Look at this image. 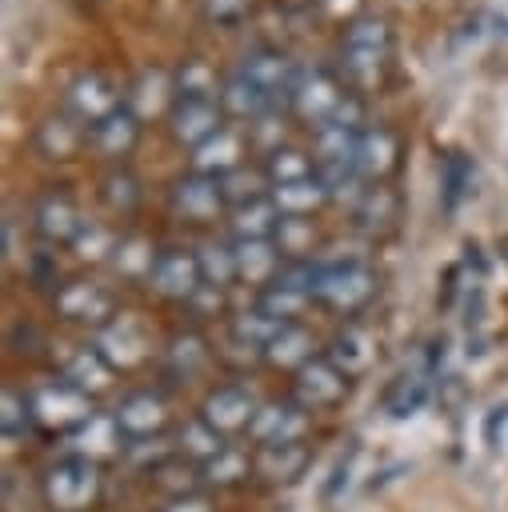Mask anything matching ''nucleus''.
<instances>
[{"label": "nucleus", "instance_id": "nucleus-1", "mask_svg": "<svg viewBox=\"0 0 508 512\" xmlns=\"http://www.w3.org/2000/svg\"><path fill=\"white\" fill-rule=\"evenodd\" d=\"M104 492L100 464L88 456H64L40 476V496L52 512H88Z\"/></svg>", "mask_w": 508, "mask_h": 512}, {"label": "nucleus", "instance_id": "nucleus-2", "mask_svg": "<svg viewBox=\"0 0 508 512\" xmlns=\"http://www.w3.org/2000/svg\"><path fill=\"white\" fill-rule=\"evenodd\" d=\"M32 412H36V420L48 424V428H72V424L92 420V416H88V400H84L76 388H44V392H36Z\"/></svg>", "mask_w": 508, "mask_h": 512}, {"label": "nucleus", "instance_id": "nucleus-3", "mask_svg": "<svg viewBox=\"0 0 508 512\" xmlns=\"http://www.w3.org/2000/svg\"><path fill=\"white\" fill-rule=\"evenodd\" d=\"M204 420L216 428V432H236V428H252L256 420V404L244 388H220L208 396L204 404Z\"/></svg>", "mask_w": 508, "mask_h": 512}, {"label": "nucleus", "instance_id": "nucleus-4", "mask_svg": "<svg viewBox=\"0 0 508 512\" xmlns=\"http://www.w3.org/2000/svg\"><path fill=\"white\" fill-rule=\"evenodd\" d=\"M248 432H252V440L260 448H268V444H300L304 416L296 408H288V404H272V408L256 412V420H252Z\"/></svg>", "mask_w": 508, "mask_h": 512}, {"label": "nucleus", "instance_id": "nucleus-5", "mask_svg": "<svg viewBox=\"0 0 508 512\" xmlns=\"http://www.w3.org/2000/svg\"><path fill=\"white\" fill-rule=\"evenodd\" d=\"M304 464H308V452H304L300 444H268V448H260L256 460H252V468H256L268 484H288V480H296V476L304 472Z\"/></svg>", "mask_w": 508, "mask_h": 512}, {"label": "nucleus", "instance_id": "nucleus-6", "mask_svg": "<svg viewBox=\"0 0 508 512\" xmlns=\"http://www.w3.org/2000/svg\"><path fill=\"white\" fill-rule=\"evenodd\" d=\"M116 444H120V424H116V420H100V416H92V420H84L80 432L72 436V456H88V460L100 464L104 456L116 452Z\"/></svg>", "mask_w": 508, "mask_h": 512}, {"label": "nucleus", "instance_id": "nucleus-7", "mask_svg": "<svg viewBox=\"0 0 508 512\" xmlns=\"http://www.w3.org/2000/svg\"><path fill=\"white\" fill-rule=\"evenodd\" d=\"M116 424H120V432H128L132 440H144V436H152V432L164 424V404H160L156 396H132V400L120 404Z\"/></svg>", "mask_w": 508, "mask_h": 512}, {"label": "nucleus", "instance_id": "nucleus-8", "mask_svg": "<svg viewBox=\"0 0 508 512\" xmlns=\"http://www.w3.org/2000/svg\"><path fill=\"white\" fill-rule=\"evenodd\" d=\"M248 468L252 464H248V456L240 448H224L208 464H200V476H204V488H232V484H240L248 476Z\"/></svg>", "mask_w": 508, "mask_h": 512}, {"label": "nucleus", "instance_id": "nucleus-9", "mask_svg": "<svg viewBox=\"0 0 508 512\" xmlns=\"http://www.w3.org/2000/svg\"><path fill=\"white\" fill-rule=\"evenodd\" d=\"M180 452L188 460H196V464H208L216 452H224V444H220V432L208 420H196V424H188L180 432Z\"/></svg>", "mask_w": 508, "mask_h": 512}, {"label": "nucleus", "instance_id": "nucleus-10", "mask_svg": "<svg viewBox=\"0 0 508 512\" xmlns=\"http://www.w3.org/2000/svg\"><path fill=\"white\" fill-rule=\"evenodd\" d=\"M152 484H156L160 492H168V500H172V496L196 492V488L204 484V476H200V468H192V464H160V468L152 472Z\"/></svg>", "mask_w": 508, "mask_h": 512}, {"label": "nucleus", "instance_id": "nucleus-11", "mask_svg": "<svg viewBox=\"0 0 508 512\" xmlns=\"http://www.w3.org/2000/svg\"><path fill=\"white\" fill-rule=\"evenodd\" d=\"M340 376L336 372H328V368H308L304 372V380H300V396L308 400V404H332L336 396H340Z\"/></svg>", "mask_w": 508, "mask_h": 512}, {"label": "nucleus", "instance_id": "nucleus-12", "mask_svg": "<svg viewBox=\"0 0 508 512\" xmlns=\"http://www.w3.org/2000/svg\"><path fill=\"white\" fill-rule=\"evenodd\" d=\"M424 400H428V384H424V380H404V384H396V388L388 392L384 408H388L392 416H412Z\"/></svg>", "mask_w": 508, "mask_h": 512}, {"label": "nucleus", "instance_id": "nucleus-13", "mask_svg": "<svg viewBox=\"0 0 508 512\" xmlns=\"http://www.w3.org/2000/svg\"><path fill=\"white\" fill-rule=\"evenodd\" d=\"M24 424H28V412H24L20 396L16 392H4V436L24 432Z\"/></svg>", "mask_w": 508, "mask_h": 512}, {"label": "nucleus", "instance_id": "nucleus-14", "mask_svg": "<svg viewBox=\"0 0 508 512\" xmlns=\"http://www.w3.org/2000/svg\"><path fill=\"white\" fill-rule=\"evenodd\" d=\"M188 280H192V268H188L184 260H168V264L160 268V284H164L168 292H184Z\"/></svg>", "mask_w": 508, "mask_h": 512}, {"label": "nucleus", "instance_id": "nucleus-15", "mask_svg": "<svg viewBox=\"0 0 508 512\" xmlns=\"http://www.w3.org/2000/svg\"><path fill=\"white\" fill-rule=\"evenodd\" d=\"M160 512H216V508H212V500L204 492H188V496H172Z\"/></svg>", "mask_w": 508, "mask_h": 512}]
</instances>
